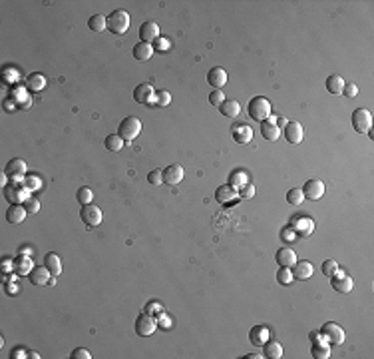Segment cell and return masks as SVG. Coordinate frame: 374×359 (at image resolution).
<instances>
[{"instance_id":"6da1fadb","label":"cell","mask_w":374,"mask_h":359,"mask_svg":"<svg viewBox=\"0 0 374 359\" xmlns=\"http://www.w3.org/2000/svg\"><path fill=\"white\" fill-rule=\"evenodd\" d=\"M108 30L116 36L126 34L130 30V14L126 10H114L108 16Z\"/></svg>"},{"instance_id":"7a4b0ae2","label":"cell","mask_w":374,"mask_h":359,"mask_svg":"<svg viewBox=\"0 0 374 359\" xmlns=\"http://www.w3.org/2000/svg\"><path fill=\"white\" fill-rule=\"evenodd\" d=\"M4 198L10 204H24L30 198V190L26 188V184L20 182V180H12V184L4 186Z\"/></svg>"},{"instance_id":"3957f363","label":"cell","mask_w":374,"mask_h":359,"mask_svg":"<svg viewBox=\"0 0 374 359\" xmlns=\"http://www.w3.org/2000/svg\"><path fill=\"white\" fill-rule=\"evenodd\" d=\"M249 116L257 122H265V120L271 118V102L263 96H257L249 102Z\"/></svg>"},{"instance_id":"277c9868","label":"cell","mask_w":374,"mask_h":359,"mask_svg":"<svg viewBox=\"0 0 374 359\" xmlns=\"http://www.w3.org/2000/svg\"><path fill=\"white\" fill-rule=\"evenodd\" d=\"M117 132H119V136L126 140V142H132L136 136H140V132H141V122H140L136 116H128V118H123L121 122H119Z\"/></svg>"},{"instance_id":"5b68a950","label":"cell","mask_w":374,"mask_h":359,"mask_svg":"<svg viewBox=\"0 0 374 359\" xmlns=\"http://www.w3.org/2000/svg\"><path fill=\"white\" fill-rule=\"evenodd\" d=\"M321 335L325 337V341L328 343V345H342L345 343V329H342L340 325H336L334 321H328V323H325L323 325V329H321Z\"/></svg>"},{"instance_id":"8992f818","label":"cell","mask_w":374,"mask_h":359,"mask_svg":"<svg viewBox=\"0 0 374 359\" xmlns=\"http://www.w3.org/2000/svg\"><path fill=\"white\" fill-rule=\"evenodd\" d=\"M80 218L82 222L92 230V228H98L102 224V209L98 205H94V204H86L82 205L80 209Z\"/></svg>"},{"instance_id":"52a82bcc","label":"cell","mask_w":374,"mask_h":359,"mask_svg":"<svg viewBox=\"0 0 374 359\" xmlns=\"http://www.w3.org/2000/svg\"><path fill=\"white\" fill-rule=\"evenodd\" d=\"M352 128L358 134L370 132V128H372V114H370V110L358 108V110L352 112Z\"/></svg>"},{"instance_id":"ba28073f","label":"cell","mask_w":374,"mask_h":359,"mask_svg":"<svg viewBox=\"0 0 374 359\" xmlns=\"http://www.w3.org/2000/svg\"><path fill=\"white\" fill-rule=\"evenodd\" d=\"M289 228H291L297 235H301V237H308L310 233L315 231V222L310 220V218H306V216H293Z\"/></svg>"},{"instance_id":"9c48e42d","label":"cell","mask_w":374,"mask_h":359,"mask_svg":"<svg viewBox=\"0 0 374 359\" xmlns=\"http://www.w3.org/2000/svg\"><path fill=\"white\" fill-rule=\"evenodd\" d=\"M155 329H158V321H155L153 315L149 313H141L138 319H136V333L141 335V337H149L155 333Z\"/></svg>"},{"instance_id":"30bf717a","label":"cell","mask_w":374,"mask_h":359,"mask_svg":"<svg viewBox=\"0 0 374 359\" xmlns=\"http://www.w3.org/2000/svg\"><path fill=\"white\" fill-rule=\"evenodd\" d=\"M330 285H332V289L338 291V293H349V291H352L354 282H352V278H351L349 274L336 269V272L330 276Z\"/></svg>"},{"instance_id":"8fae6325","label":"cell","mask_w":374,"mask_h":359,"mask_svg":"<svg viewBox=\"0 0 374 359\" xmlns=\"http://www.w3.org/2000/svg\"><path fill=\"white\" fill-rule=\"evenodd\" d=\"M303 194L304 198L308 200H321L325 196V184H323V180L315 178V180H306V184L303 188Z\"/></svg>"},{"instance_id":"7c38bea8","label":"cell","mask_w":374,"mask_h":359,"mask_svg":"<svg viewBox=\"0 0 374 359\" xmlns=\"http://www.w3.org/2000/svg\"><path fill=\"white\" fill-rule=\"evenodd\" d=\"M140 38H141V42H147V44L155 42V40L160 38V26L155 24L153 20H145L140 26Z\"/></svg>"},{"instance_id":"4fadbf2b","label":"cell","mask_w":374,"mask_h":359,"mask_svg":"<svg viewBox=\"0 0 374 359\" xmlns=\"http://www.w3.org/2000/svg\"><path fill=\"white\" fill-rule=\"evenodd\" d=\"M291 272H293V280L304 282V280H308L310 276L315 274V267H313V263L306 261V259H297V263L293 265Z\"/></svg>"},{"instance_id":"5bb4252c","label":"cell","mask_w":374,"mask_h":359,"mask_svg":"<svg viewBox=\"0 0 374 359\" xmlns=\"http://www.w3.org/2000/svg\"><path fill=\"white\" fill-rule=\"evenodd\" d=\"M52 278L54 276L50 274V269L46 265L34 267L32 272H30V276H28V280H30V283H32V285H46V283H50Z\"/></svg>"},{"instance_id":"9a60e30c","label":"cell","mask_w":374,"mask_h":359,"mask_svg":"<svg viewBox=\"0 0 374 359\" xmlns=\"http://www.w3.org/2000/svg\"><path fill=\"white\" fill-rule=\"evenodd\" d=\"M183 176H185L183 168H181L179 164H171V166H167V168L164 170V184L177 186L181 180H183Z\"/></svg>"},{"instance_id":"2e32d148","label":"cell","mask_w":374,"mask_h":359,"mask_svg":"<svg viewBox=\"0 0 374 359\" xmlns=\"http://www.w3.org/2000/svg\"><path fill=\"white\" fill-rule=\"evenodd\" d=\"M269 337H271V332H269L267 325H255L251 332H249V339H251V343L257 347H263Z\"/></svg>"},{"instance_id":"e0dca14e","label":"cell","mask_w":374,"mask_h":359,"mask_svg":"<svg viewBox=\"0 0 374 359\" xmlns=\"http://www.w3.org/2000/svg\"><path fill=\"white\" fill-rule=\"evenodd\" d=\"M207 82H209L215 90H221V88L227 84V72H225L221 66H215V68L209 70V74H207Z\"/></svg>"},{"instance_id":"ac0fdd59","label":"cell","mask_w":374,"mask_h":359,"mask_svg":"<svg viewBox=\"0 0 374 359\" xmlns=\"http://www.w3.org/2000/svg\"><path fill=\"white\" fill-rule=\"evenodd\" d=\"M237 198H239L237 190L233 186H229V184L227 186H219V188H217V192H215V200L219 202V204H225V205L233 204Z\"/></svg>"},{"instance_id":"d6986e66","label":"cell","mask_w":374,"mask_h":359,"mask_svg":"<svg viewBox=\"0 0 374 359\" xmlns=\"http://www.w3.org/2000/svg\"><path fill=\"white\" fill-rule=\"evenodd\" d=\"M231 132H233V140L237 144H249V142L253 140V130H251V126H247V124H235L231 128Z\"/></svg>"},{"instance_id":"ffe728a7","label":"cell","mask_w":374,"mask_h":359,"mask_svg":"<svg viewBox=\"0 0 374 359\" xmlns=\"http://www.w3.org/2000/svg\"><path fill=\"white\" fill-rule=\"evenodd\" d=\"M275 259H277V263H279L280 267H293V265L297 263V254H295L293 248H280V250L277 252Z\"/></svg>"},{"instance_id":"44dd1931","label":"cell","mask_w":374,"mask_h":359,"mask_svg":"<svg viewBox=\"0 0 374 359\" xmlns=\"http://www.w3.org/2000/svg\"><path fill=\"white\" fill-rule=\"evenodd\" d=\"M285 138L289 144H301L303 142V126L299 122H289L285 126Z\"/></svg>"},{"instance_id":"7402d4cb","label":"cell","mask_w":374,"mask_h":359,"mask_svg":"<svg viewBox=\"0 0 374 359\" xmlns=\"http://www.w3.org/2000/svg\"><path fill=\"white\" fill-rule=\"evenodd\" d=\"M261 134L265 140L275 142L280 138V128L275 124V120H265V122H261Z\"/></svg>"},{"instance_id":"603a6c76","label":"cell","mask_w":374,"mask_h":359,"mask_svg":"<svg viewBox=\"0 0 374 359\" xmlns=\"http://www.w3.org/2000/svg\"><path fill=\"white\" fill-rule=\"evenodd\" d=\"M153 86L151 84H140L136 90H134V100L138 104H147L151 98H153Z\"/></svg>"},{"instance_id":"cb8c5ba5","label":"cell","mask_w":374,"mask_h":359,"mask_svg":"<svg viewBox=\"0 0 374 359\" xmlns=\"http://www.w3.org/2000/svg\"><path fill=\"white\" fill-rule=\"evenodd\" d=\"M153 52H155V48L147 42H138L134 46V58L140 60V62H147V60L153 56Z\"/></svg>"},{"instance_id":"d4e9b609","label":"cell","mask_w":374,"mask_h":359,"mask_svg":"<svg viewBox=\"0 0 374 359\" xmlns=\"http://www.w3.org/2000/svg\"><path fill=\"white\" fill-rule=\"evenodd\" d=\"M26 207L24 205H20V204H12L10 207H8V212H6V220L10 222V224H22L24 222V218H26Z\"/></svg>"},{"instance_id":"484cf974","label":"cell","mask_w":374,"mask_h":359,"mask_svg":"<svg viewBox=\"0 0 374 359\" xmlns=\"http://www.w3.org/2000/svg\"><path fill=\"white\" fill-rule=\"evenodd\" d=\"M4 174L6 176H10V178H14V180H20V178H24V174H26V164L22 162V160H10L8 162V166H6V170H4Z\"/></svg>"},{"instance_id":"4316f807","label":"cell","mask_w":374,"mask_h":359,"mask_svg":"<svg viewBox=\"0 0 374 359\" xmlns=\"http://www.w3.org/2000/svg\"><path fill=\"white\" fill-rule=\"evenodd\" d=\"M46 84H48V80H46V76L44 74H30L28 78H26V88L28 90H32V92H40V90H44L46 88Z\"/></svg>"},{"instance_id":"83f0119b","label":"cell","mask_w":374,"mask_h":359,"mask_svg":"<svg viewBox=\"0 0 374 359\" xmlns=\"http://www.w3.org/2000/svg\"><path fill=\"white\" fill-rule=\"evenodd\" d=\"M34 269V261H32V257H26V256H20L18 259H16V263H14V272L18 274V276H30V272Z\"/></svg>"},{"instance_id":"f1b7e54d","label":"cell","mask_w":374,"mask_h":359,"mask_svg":"<svg viewBox=\"0 0 374 359\" xmlns=\"http://www.w3.org/2000/svg\"><path fill=\"white\" fill-rule=\"evenodd\" d=\"M44 265L50 269V274H52L54 278H58V276L62 274V259H60L58 254H48V256L44 257Z\"/></svg>"},{"instance_id":"f546056e","label":"cell","mask_w":374,"mask_h":359,"mask_svg":"<svg viewBox=\"0 0 374 359\" xmlns=\"http://www.w3.org/2000/svg\"><path fill=\"white\" fill-rule=\"evenodd\" d=\"M345 80H342L338 74H332L327 78V90L330 94H342V90H345Z\"/></svg>"},{"instance_id":"4dcf8cb0","label":"cell","mask_w":374,"mask_h":359,"mask_svg":"<svg viewBox=\"0 0 374 359\" xmlns=\"http://www.w3.org/2000/svg\"><path fill=\"white\" fill-rule=\"evenodd\" d=\"M219 110H221V114L227 116V118H237L239 112H241V104H239L237 100H225V102L219 106Z\"/></svg>"},{"instance_id":"1f68e13d","label":"cell","mask_w":374,"mask_h":359,"mask_svg":"<svg viewBox=\"0 0 374 359\" xmlns=\"http://www.w3.org/2000/svg\"><path fill=\"white\" fill-rule=\"evenodd\" d=\"M88 26H90L92 32H104V30L108 28V18L104 14H94L88 20Z\"/></svg>"},{"instance_id":"d6a6232c","label":"cell","mask_w":374,"mask_h":359,"mask_svg":"<svg viewBox=\"0 0 374 359\" xmlns=\"http://www.w3.org/2000/svg\"><path fill=\"white\" fill-rule=\"evenodd\" d=\"M263 347H265V355L269 359H280L283 357V345H280L279 341H267Z\"/></svg>"},{"instance_id":"836d02e7","label":"cell","mask_w":374,"mask_h":359,"mask_svg":"<svg viewBox=\"0 0 374 359\" xmlns=\"http://www.w3.org/2000/svg\"><path fill=\"white\" fill-rule=\"evenodd\" d=\"M247 174L243 172V170H237V172H233L231 176H229V186H233L235 190H239V188H243L245 184H249L247 182Z\"/></svg>"},{"instance_id":"e575fe53","label":"cell","mask_w":374,"mask_h":359,"mask_svg":"<svg viewBox=\"0 0 374 359\" xmlns=\"http://www.w3.org/2000/svg\"><path fill=\"white\" fill-rule=\"evenodd\" d=\"M313 357L317 359H327L330 357V345L327 341H317L313 343Z\"/></svg>"},{"instance_id":"d590c367","label":"cell","mask_w":374,"mask_h":359,"mask_svg":"<svg viewBox=\"0 0 374 359\" xmlns=\"http://www.w3.org/2000/svg\"><path fill=\"white\" fill-rule=\"evenodd\" d=\"M123 140L119 134H112L106 138V148L110 150V152H119V150H123Z\"/></svg>"},{"instance_id":"8d00e7d4","label":"cell","mask_w":374,"mask_h":359,"mask_svg":"<svg viewBox=\"0 0 374 359\" xmlns=\"http://www.w3.org/2000/svg\"><path fill=\"white\" fill-rule=\"evenodd\" d=\"M303 200H304L303 190L293 188V190H289V192H287V202H289L291 205H301V204H303Z\"/></svg>"},{"instance_id":"74e56055","label":"cell","mask_w":374,"mask_h":359,"mask_svg":"<svg viewBox=\"0 0 374 359\" xmlns=\"http://www.w3.org/2000/svg\"><path fill=\"white\" fill-rule=\"evenodd\" d=\"M277 282L280 285H289L293 282V272H291V267H280L279 269V274H277Z\"/></svg>"},{"instance_id":"f35d334b","label":"cell","mask_w":374,"mask_h":359,"mask_svg":"<svg viewBox=\"0 0 374 359\" xmlns=\"http://www.w3.org/2000/svg\"><path fill=\"white\" fill-rule=\"evenodd\" d=\"M12 100L18 102V108H30V104H32V98L26 96V94L22 92V90H16L14 96H12Z\"/></svg>"},{"instance_id":"ab89813d","label":"cell","mask_w":374,"mask_h":359,"mask_svg":"<svg viewBox=\"0 0 374 359\" xmlns=\"http://www.w3.org/2000/svg\"><path fill=\"white\" fill-rule=\"evenodd\" d=\"M78 202L82 204V205H86V204H92V198H94V192H92V188H80L78 190Z\"/></svg>"},{"instance_id":"60d3db41","label":"cell","mask_w":374,"mask_h":359,"mask_svg":"<svg viewBox=\"0 0 374 359\" xmlns=\"http://www.w3.org/2000/svg\"><path fill=\"white\" fill-rule=\"evenodd\" d=\"M147 182H149L151 186L164 184V172H162V170H151V172L147 174Z\"/></svg>"},{"instance_id":"b9f144b4","label":"cell","mask_w":374,"mask_h":359,"mask_svg":"<svg viewBox=\"0 0 374 359\" xmlns=\"http://www.w3.org/2000/svg\"><path fill=\"white\" fill-rule=\"evenodd\" d=\"M22 205L26 207V212H28V214H38V212H40V202H38L36 198H28Z\"/></svg>"},{"instance_id":"7bdbcfd3","label":"cell","mask_w":374,"mask_h":359,"mask_svg":"<svg viewBox=\"0 0 374 359\" xmlns=\"http://www.w3.org/2000/svg\"><path fill=\"white\" fill-rule=\"evenodd\" d=\"M171 102V94L167 92V90H160V92H155V104L158 106H167Z\"/></svg>"},{"instance_id":"ee69618b","label":"cell","mask_w":374,"mask_h":359,"mask_svg":"<svg viewBox=\"0 0 374 359\" xmlns=\"http://www.w3.org/2000/svg\"><path fill=\"white\" fill-rule=\"evenodd\" d=\"M209 102H211V106L219 108V106L225 102V96H223V92H221V90H213V92L209 94Z\"/></svg>"},{"instance_id":"f6af8a7d","label":"cell","mask_w":374,"mask_h":359,"mask_svg":"<svg viewBox=\"0 0 374 359\" xmlns=\"http://www.w3.org/2000/svg\"><path fill=\"white\" fill-rule=\"evenodd\" d=\"M24 184H26V188H28L30 192L42 188V182H40V178H38V176H28V178L24 180Z\"/></svg>"},{"instance_id":"bcb514c9","label":"cell","mask_w":374,"mask_h":359,"mask_svg":"<svg viewBox=\"0 0 374 359\" xmlns=\"http://www.w3.org/2000/svg\"><path fill=\"white\" fill-rule=\"evenodd\" d=\"M237 194H239V198L249 200V198H253V196H255V186H253V184H245L243 188L237 190Z\"/></svg>"},{"instance_id":"7dc6e473","label":"cell","mask_w":374,"mask_h":359,"mask_svg":"<svg viewBox=\"0 0 374 359\" xmlns=\"http://www.w3.org/2000/svg\"><path fill=\"white\" fill-rule=\"evenodd\" d=\"M338 269V263L334 261V259H325V263H323V274L327 276V278H330L334 272Z\"/></svg>"},{"instance_id":"c3c4849f","label":"cell","mask_w":374,"mask_h":359,"mask_svg":"<svg viewBox=\"0 0 374 359\" xmlns=\"http://www.w3.org/2000/svg\"><path fill=\"white\" fill-rule=\"evenodd\" d=\"M145 313H149V315H158V313H164V306L160 304V302H149L147 306H145Z\"/></svg>"},{"instance_id":"681fc988","label":"cell","mask_w":374,"mask_h":359,"mask_svg":"<svg viewBox=\"0 0 374 359\" xmlns=\"http://www.w3.org/2000/svg\"><path fill=\"white\" fill-rule=\"evenodd\" d=\"M342 94H345L347 98H356V94H358V86L352 84V82L345 84V90H342Z\"/></svg>"},{"instance_id":"f907efd6","label":"cell","mask_w":374,"mask_h":359,"mask_svg":"<svg viewBox=\"0 0 374 359\" xmlns=\"http://www.w3.org/2000/svg\"><path fill=\"white\" fill-rule=\"evenodd\" d=\"M72 359H90L92 355H90V351L88 349H84V347H78V349H74L72 351V355H70Z\"/></svg>"},{"instance_id":"816d5d0a","label":"cell","mask_w":374,"mask_h":359,"mask_svg":"<svg viewBox=\"0 0 374 359\" xmlns=\"http://www.w3.org/2000/svg\"><path fill=\"white\" fill-rule=\"evenodd\" d=\"M280 237H283V239H285V242H287V244H291V242H293V239L297 237V233H295V231H293L291 228H285L283 231H280Z\"/></svg>"},{"instance_id":"f5cc1de1","label":"cell","mask_w":374,"mask_h":359,"mask_svg":"<svg viewBox=\"0 0 374 359\" xmlns=\"http://www.w3.org/2000/svg\"><path fill=\"white\" fill-rule=\"evenodd\" d=\"M155 48L162 50V52H164V50H167V48H169V40H165V38H162V36H160L158 40H155Z\"/></svg>"},{"instance_id":"db71d44e","label":"cell","mask_w":374,"mask_h":359,"mask_svg":"<svg viewBox=\"0 0 374 359\" xmlns=\"http://www.w3.org/2000/svg\"><path fill=\"white\" fill-rule=\"evenodd\" d=\"M14 269V263L10 261V257H4V261H2V272L6 274V272H12Z\"/></svg>"},{"instance_id":"11a10c76","label":"cell","mask_w":374,"mask_h":359,"mask_svg":"<svg viewBox=\"0 0 374 359\" xmlns=\"http://www.w3.org/2000/svg\"><path fill=\"white\" fill-rule=\"evenodd\" d=\"M158 327H162V329H169V327H171V321H169L165 315H162V319L158 321Z\"/></svg>"},{"instance_id":"9f6ffc18","label":"cell","mask_w":374,"mask_h":359,"mask_svg":"<svg viewBox=\"0 0 374 359\" xmlns=\"http://www.w3.org/2000/svg\"><path fill=\"white\" fill-rule=\"evenodd\" d=\"M4 110H6V112H12V110H16V102L4 100Z\"/></svg>"},{"instance_id":"6f0895ef","label":"cell","mask_w":374,"mask_h":359,"mask_svg":"<svg viewBox=\"0 0 374 359\" xmlns=\"http://www.w3.org/2000/svg\"><path fill=\"white\" fill-rule=\"evenodd\" d=\"M275 124H277L279 128H280V126H287V124H289V120H287L285 116H279V118H277V122H275Z\"/></svg>"},{"instance_id":"680465c9","label":"cell","mask_w":374,"mask_h":359,"mask_svg":"<svg viewBox=\"0 0 374 359\" xmlns=\"http://www.w3.org/2000/svg\"><path fill=\"white\" fill-rule=\"evenodd\" d=\"M6 289H8L6 293H10V295H14V293H18V285H12V283H8V285H6Z\"/></svg>"},{"instance_id":"91938a15","label":"cell","mask_w":374,"mask_h":359,"mask_svg":"<svg viewBox=\"0 0 374 359\" xmlns=\"http://www.w3.org/2000/svg\"><path fill=\"white\" fill-rule=\"evenodd\" d=\"M245 359H263V355H257V353H249V355H245Z\"/></svg>"},{"instance_id":"94428289","label":"cell","mask_w":374,"mask_h":359,"mask_svg":"<svg viewBox=\"0 0 374 359\" xmlns=\"http://www.w3.org/2000/svg\"><path fill=\"white\" fill-rule=\"evenodd\" d=\"M26 355H28V357H30V359H38V357H40V355H38V353H36V351H28V353H26Z\"/></svg>"},{"instance_id":"6125c7cd","label":"cell","mask_w":374,"mask_h":359,"mask_svg":"<svg viewBox=\"0 0 374 359\" xmlns=\"http://www.w3.org/2000/svg\"><path fill=\"white\" fill-rule=\"evenodd\" d=\"M20 254H32V250L26 248V246H22V248H20Z\"/></svg>"},{"instance_id":"be15d7a7","label":"cell","mask_w":374,"mask_h":359,"mask_svg":"<svg viewBox=\"0 0 374 359\" xmlns=\"http://www.w3.org/2000/svg\"><path fill=\"white\" fill-rule=\"evenodd\" d=\"M22 353H24V351H20V349H16V351H14V357H24Z\"/></svg>"}]
</instances>
